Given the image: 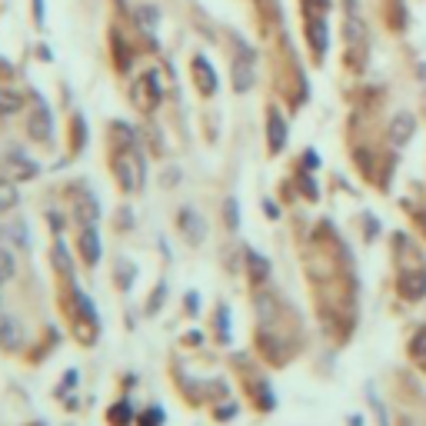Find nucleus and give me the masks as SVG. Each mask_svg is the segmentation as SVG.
<instances>
[{"label": "nucleus", "instance_id": "obj_1", "mask_svg": "<svg viewBox=\"0 0 426 426\" xmlns=\"http://www.w3.org/2000/svg\"><path fill=\"white\" fill-rule=\"evenodd\" d=\"M110 170H113V180L120 183L124 193H137L147 180V167H143V157L140 150H134V143H127L120 150H113V160H110Z\"/></svg>", "mask_w": 426, "mask_h": 426}, {"label": "nucleus", "instance_id": "obj_2", "mask_svg": "<svg viewBox=\"0 0 426 426\" xmlns=\"http://www.w3.org/2000/svg\"><path fill=\"white\" fill-rule=\"evenodd\" d=\"M130 101L140 113H153L163 101V77L160 70H147L134 80V90H130Z\"/></svg>", "mask_w": 426, "mask_h": 426}, {"label": "nucleus", "instance_id": "obj_3", "mask_svg": "<svg viewBox=\"0 0 426 426\" xmlns=\"http://www.w3.org/2000/svg\"><path fill=\"white\" fill-rule=\"evenodd\" d=\"M27 134L30 140H37V143H51L53 137V113L47 110V103L37 101V107L27 113Z\"/></svg>", "mask_w": 426, "mask_h": 426}, {"label": "nucleus", "instance_id": "obj_4", "mask_svg": "<svg viewBox=\"0 0 426 426\" xmlns=\"http://www.w3.org/2000/svg\"><path fill=\"white\" fill-rule=\"evenodd\" d=\"M77 250H80V260L87 266H97L101 264V230L97 224L90 226H80V233H77Z\"/></svg>", "mask_w": 426, "mask_h": 426}, {"label": "nucleus", "instance_id": "obj_5", "mask_svg": "<svg viewBox=\"0 0 426 426\" xmlns=\"http://www.w3.org/2000/svg\"><path fill=\"white\" fill-rule=\"evenodd\" d=\"M176 226H180V233L193 243V247H200L203 240H207V224H203V217L197 210H190V207H183L180 210V217H176Z\"/></svg>", "mask_w": 426, "mask_h": 426}, {"label": "nucleus", "instance_id": "obj_6", "mask_svg": "<svg viewBox=\"0 0 426 426\" xmlns=\"http://www.w3.org/2000/svg\"><path fill=\"white\" fill-rule=\"evenodd\" d=\"M24 347V330H20V320L11 314H0V350L7 353H20Z\"/></svg>", "mask_w": 426, "mask_h": 426}, {"label": "nucleus", "instance_id": "obj_7", "mask_svg": "<svg viewBox=\"0 0 426 426\" xmlns=\"http://www.w3.org/2000/svg\"><path fill=\"white\" fill-rule=\"evenodd\" d=\"M190 74H193V84L200 87V93H217V74H213V67L207 63V57H193L190 63Z\"/></svg>", "mask_w": 426, "mask_h": 426}, {"label": "nucleus", "instance_id": "obj_8", "mask_svg": "<svg viewBox=\"0 0 426 426\" xmlns=\"http://www.w3.org/2000/svg\"><path fill=\"white\" fill-rule=\"evenodd\" d=\"M77 224L80 226H90L101 220V203H97V197L90 193V190H80V197H77Z\"/></svg>", "mask_w": 426, "mask_h": 426}, {"label": "nucleus", "instance_id": "obj_9", "mask_svg": "<svg viewBox=\"0 0 426 426\" xmlns=\"http://www.w3.org/2000/svg\"><path fill=\"white\" fill-rule=\"evenodd\" d=\"M266 140H270V150L280 153L283 143H287V120L280 117V110L266 113Z\"/></svg>", "mask_w": 426, "mask_h": 426}, {"label": "nucleus", "instance_id": "obj_10", "mask_svg": "<svg viewBox=\"0 0 426 426\" xmlns=\"http://www.w3.org/2000/svg\"><path fill=\"white\" fill-rule=\"evenodd\" d=\"M416 134V120H413V113H396L393 120H389V140L396 143V147H403L406 140Z\"/></svg>", "mask_w": 426, "mask_h": 426}, {"label": "nucleus", "instance_id": "obj_11", "mask_svg": "<svg viewBox=\"0 0 426 426\" xmlns=\"http://www.w3.org/2000/svg\"><path fill=\"white\" fill-rule=\"evenodd\" d=\"M233 87H237L240 93L253 87V53L247 44H243V60L233 63Z\"/></svg>", "mask_w": 426, "mask_h": 426}, {"label": "nucleus", "instance_id": "obj_12", "mask_svg": "<svg viewBox=\"0 0 426 426\" xmlns=\"http://www.w3.org/2000/svg\"><path fill=\"white\" fill-rule=\"evenodd\" d=\"M4 167L11 170L13 180H30V176H37L40 174V167L30 157H24V153H11L7 160H4Z\"/></svg>", "mask_w": 426, "mask_h": 426}, {"label": "nucleus", "instance_id": "obj_13", "mask_svg": "<svg viewBox=\"0 0 426 426\" xmlns=\"http://www.w3.org/2000/svg\"><path fill=\"white\" fill-rule=\"evenodd\" d=\"M51 264H53V270H57L63 280H70V276H74V257H70V250H67V243H63V240H53Z\"/></svg>", "mask_w": 426, "mask_h": 426}, {"label": "nucleus", "instance_id": "obj_14", "mask_svg": "<svg viewBox=\"0 0 426 426\" xmlns=\"http://www.w3.org/2000/svg\"><path fill=\"white\" fill-rule=\"evenodd\" d=\"M107 423H110V426H134V423H137L134 403H130V400H117L113 406H107Z\"/></svg>", "mask_w": 426, "mask_h": 426}, {"label": "nucleus", "instance_id": "obj_15", "mask_svg": "<svg viewBox=\"0 0 426 426\" xmlns=\"http://www.w3.org/2000/svg\"><path fill=\"white\" fill-rule=\"evenodd\" d=\"M400 290H403V297H410V300H420V297H426V270L403 273L400 276Z\"/></svg>", "mask_w": 426, "mask_h": 426}, {"label": "nucleus", "instance_id": "obj_16", "mask_svg": "<svg viewBox=\"0 0 426 426\" xmlns=\"http://www.w3.org/2000/svg\"><path fill=\"white\" fill-rule=\"evenodd\" d=\"M247 270H250L253 287H257V283H264L266 276H270V264H266L260 253H253V250H247Z\"/></svg>", "mask_w": 426, "mask_h": 426}, {"label": "nucleus", "instance_id": "obj_17", "mask_svg": "<svg viewBox=\"0 0 426 426\" xmlns=\"http://www.w3.org/2000/svg\"><path fill=\"white\" fill-rule=\"evenodd\" d=\"M250 393L257 396V406H260V410H273V406H276L273 389L266 387L264 380H253V383H250Z\"/></svg>", "mask_w": 426, "mask_h": 426}, {"label": "nucleus", "instance_id": "obj_18", "mask_svg": "<svg viewBox=\"0 0 426 426\" xmlns=\"http://www.w3.org/2000/svg\"><path fill=\"white\" fill-rule=\"evenodd\" d=\"M20 107H24L20 93H13V90L0 87V113H4V117H11V113H20Z\"/></svg>", "mask_w": 426, "mask_h": 426}, {"label": "nucleus", "instance_id": "obj_19", "mask_svg": "<svg viewBox=\"0 0 426 426\" xmlns=\"http://www.w3.org/2000/svg\"><path fill=\"white\" fill-rule=\"evenodd\" d=\"M163 423H167V413H163L160 403H153L143 413H137V426H163Z\"/></svg>", "mask_w": 426, "mask_h": 426}, {"label": "nucleus", "instance_id": "obj_20", "mask_svg": "<svg viewBox=\"0 0 426 426\" xmlns=\"http://www.w3.org/2000/svg\"><path fill=\"white\" fill-rule=\"evenodd\" d=\"M17 200H20V193H17V187H13V180L0 176V210H11V207H17Z\"/></svg>", "mask_w": 426, "mask_h": 426}, {"label": "nucleus", "instance_id": "obj_21", "mask_svg": "<svg viewBox=\"0 0 426 426\" xmlns=\"http://www.w3.org/2000/svg\"><path fill=\"white\" fill-rule=\"evenodd\" d=\"M217 340H220V343H230V306H226V303H220V306H217Z\"/></svg>", "mask_w": 426, "mask_h": 426}, {"label": "nucleus", "instance_id": "obj_22", "mask_svg": "<svg viewBox=\"0 0 426 426\" xmlns=\"http://www.w3.org/2000/svg\"><path fill=\"white\" fill-rule=\"evenodd\" d=\"M310 40H314V51L316 53L326 51V24H323V17L310 20Z\"/></svg>", "mask_w": 426, "mask_h": 426}, {"label": "nucleus", "instance_id": "obj_23", "mask_svg": "<svg viewBox=\"0 0 426 426\" xmlns=\"http://www.w3.org/2000/svg\"><path fill=\"white\" fill-rule=\"evenodd\" d=\"M163 303H167V283H157V287H153V293H150V300H147V306H143V310H147V316L157 314Z\"/></svg>", "mask_w": 426, "mask_h": 426}, {"label": "nucleus", "instance_id": "obj_24", "mask_svg": "<svg viewBox=\"0 0 426 426\" xmlns=\"http://www.w3.org/2000/svg\"><path fill=\"white\" fill-rule=\"evenodd\" d=\"M0 276L4 280H13L17 276V260H13V253L7 247H0Z\"/></svg>", "mask_w": 426, "mask_h": 426}, {"label": "nucleus", "instance_id": "obj_25", "mask_svg": "<svg viewBox=\"0 0 426 426\" xmlns=\"http://www.w3.org/2000/svg\"><path fill=\"white\" fill-rule=\"evenodd\" d=\"M134 280H137V270L127 264V260H120V264H117V283H120V290H127Z\"/></svg>", "mask_w": 426, "mask_h": 426}, {"label": "nucleus", "instance_id": "obj_26", "mask_svg": "<svg viewBox=\"0 0 426 426\" xmlns=\"http://www.w3.org/2000/svg\"><path fill=\"white\" fill-rule=\"evenodd\" d=\"M410 353H413V356H426V326H420L416 337L410 340Z\"/></svg>", "mask_w": 426, "mask_h": 426}, {"label": "nucleus", "instance_id": "obj_27", "mask_svg": "<svg viewBox=\"0 0 426 426\" xmlns=\"http://www.w3.org/2000/svg\"><path fill=\"white\" fill-rule=\"evenodd\" d=\"M224 213H226V226H230V230H237V226H240V213H237V200H233V197L224 203Z\"/></svg>", "mask_w": 426, "mask_h": 426}, {"label": "nucleus", "instance_id": "obj_28", "mask_svg": "<svg viewBox=\"0 0 426 426\" xmlns=\"http://www.w3.org/2000/svg\"><path fill=\"white\" fill-rule=\"evenodd\" d=\"M183 306H187L190 314H200V297H197V293H187V300H183Z\"/></svg>", "mask_w": 426, "mask_h": 426}, {"label": "nucleus", "instance_id": "obj_29", "mask_svg": "<svg viewBox=\"0 0 426 426\" xmlns=\"http://www.w3.org/2000/svg\"><path fill=\"white\" fill-rule=\"evenodd\" d=\"M233 413H237V403H230V406H224V410H217V420H230Z\"/></svg>", "mask_w": 426, "mask_h": 426}, {"label": "nucleus", "instance_id": "obj_30", "mask_svg": "<svg viewBox=\"0 0 426 426\" xmlns=\"http://www.w3.org/2000/svg\"><path fill=\"white\" fill-rule=\"evenodd\" d=\"M47 224H51V230H57V233H60V230H63V217L51 213V217H47Z\"/></svg>", "mask_w": 426, "mask_h": 426}, {"label": "nucleus", "instance_id": "obj_31", "mask_svg": "<svg viewBox=\"0 0 426 426\" xmlns=\"http://www.w3.org/2000/svg\"><path fill=\"white\" fill-rule=\"evenodd\" d=\"M4 283H7V280H4V276H0V293H4Z\"/></svg>", "mask_w": 426, "mask_h": 426}, {"label": "nucleus", "instance_id": "obj_32", "mask_svg": "<svg viewBox=\"0 0 426 426\" xmlns=\"http://www.w3.org/2000/svg\"><path fill=\"white\" fill-rule=\"evenodd\" d=\"M423 226H426V217H423Z\"/></svg>", "mask_w": 426, "mask_h": 426}, {"label": "nucleus", "instance_id": "obj_33", "mask_svg": "<svg viewBox=\"0 0 426 426\" xmlns=\"http://www.w3.org/2000/svg\"><path fill=\"white\" fill-rule=\"evenodd\" d=\"M0 213H4V210H0Z\"/></svg>", "mask_w": 426, "mask_h": 426}]
</instances>
